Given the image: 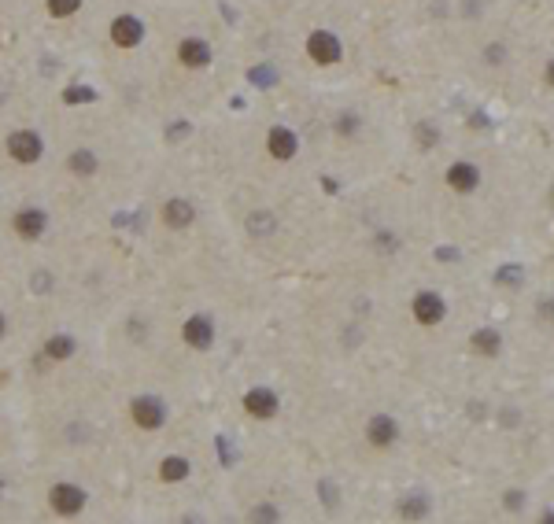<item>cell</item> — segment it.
I'll use <instances>...</instances> for the list:
<instances>
[{
	"mask_svg": "<svg viewBox=\"0 0 554 524\" xmlns=\"http://www.w3.org/2000/svg\"><path fill=\"white\" fill-rule=\"evenodd\" d=\"M277 395L270 388H252L248 395H244V410L252 417H259V421H270V417H277Z\"/></svg>",
	"mask_w": 554,
	"mask_h": 524,
	"instance_id": "cell-5",
	"label": "cell"
},
{
	"mask_svg": "<svg viewBox=\"0 0 554 524\" xmlns=\"http://www.w3.org/2000/svg\"><path fill=\"white\" fill-rule=\"evenodd\" d=\"M395 436H399V428H395V421H392L388 414L370 417V425H366V439L373 443V447H392Z\"/></svg>",
	"mask_w": 554,
	"mask_h": 524,
	"instance_id": "cell-11",
	"label": "cell"
},
{
	"mask_svg": "<svg viewBox=\"0 0 554 524\" xmlns=\"http://www.w3.org/2000/svg\"><path fill=\"white\" fill-rule=\"evenodd\" d=\"M185 476H189V462H185V458H163L159 480H166V483H182Z\"/></svg>",
	"mask_w": 554,
	"mask_h": 524,
	"instance_id": "cell-16",
	"label": "cell"
},
{
	"mask_svg": "<svg viewBox=\"0 0 554 524\" xmlns=\"http://www.w3.org/2000/svg\"><path fill=\"white\" fill-rule=\"evenodd\" d=\"M177 59H182V67L200 71V67H207V63H211V45L200 41V37H185V41L177 45Z\"/></svg>",
	"mask_w": 554,
	"mask_h": 524,
	"instance_id": "cell-7",
	"label": "cell"
},
{
	"mask_svg": "<svg viewBox=\"0 0 554 524\" xmlns=\"http://www.w3.org/2000/svg\"><path fill=\"white\" fill-rule=\"evenodd\" d=\"M74 355V340L71 336H52L45 344V358H52V362H67Z\"/></svg>",
	"mask_w": 554,
	"mask_h": 524,
	"instance_id": "cell-17",
	"label": "cell"
},
{
	"mask_svg": "<svg viewBox=\"0 0 554 524\" xmlns=\"http://www.w3.org/2000/svg\"><path fill=\"white\" fill-rule=\"evenodd\" d=\"M45 8H48V15L67 19V15H74V11L82 8V0H45Z\"/></svg>",
	"mask_w": 554,
	"mask_h": 524,
	"instance_id": "cell-19",
	"label": "cell"
},
{
	"mask_svg": "<svg viewBox=\"0 0 554 524\" xmlns=\"http://www.w3.org/2000/svg\"><path fill=\"white\" fill-rule=\"evenodd\" d=\"M89 96H93L89 89H78V85H71V89H67V100H71V103H74V100H89Z\"/></svg>",
	"mask_w": 554,
	"mask_h": 524,
	"instance_id": "cell-21",
	"label": "cell"
},
{
	"mask_svg": "<svg viewBox=\"0 0 554 524\" xmlns=\"http://www.w3.org/2000/svg\"><path fill=\"white\" fill-rule=\"evenodd\" d=\"M192 218H196V211H192L189 200H166V207H163V221H166L170 229H185V226H192Z\"/></svg>",
	"mask_w": 554,
	"mask_h": 524,
	"instance_id": "cell-14",
	"label": "cell"
},
{
	"mask_svg": "<svg viewBox=\"0 0 554 524\" xmlns=\"http://www.w3.org/2000/svg\"><path fill=\"white\" fill-rule=\"evenodd\" d=\"M48 502H52V509L59 517H74L85 509V491L74 488V483H56L52 495H48Z\"/></svg>",
	"mask_w": 554,
	"mask_h": 524,
	"instance_id": "cell-3",
	"label": "cell"
},
{
	"mask_svg": "<svg viewBox=\"0 0 554 524\" xmlns=\"http://www.w3.org/2000/svg\"><path fill=\"white\" fill-rule=\"evenodd\" d=\"M130 414H133V421H137L140 428H159V425H163V417H166L163 402H159V399H152V395H140V399H133Z\"/></svg>",
	"mask_w": 554,
	"mask_h": 524,
	"instance_id": "cell-6",
	"label": "cell"
},
{
	"mask_svg": "<svg viewBox=\"0 0 554 524\" xmlns=\"http://www.w3.org/2000/svg\"><path fill=\"white\" fill-rule=\"evenodd\" d=\"M544 78H547V85H554V59L547 63V74H544Z\"/></svg>",
	"mask_w": 554,
	"mask_h": 524,
	"instance_id": "cell-22",
	"label": "cell"
},
{
	"mask_svg": "<svg viewBox=\"0 0 554 524\" xmlns=\"http://www.w3.org/2000/svg\"><path fill=\"white\" fill-rule=\"evenodd\" d=\"M414 318L421 325H436V321L444 318V299L436 296V292H418L414 296Z\"/></svg>",
	"mask_w": 554,
	"mask_h": 524,
	"instance_id": "cell-12",
	"label": "cell"
},
{
	"mask_svg": "<svg viewBox=\"0 0 554 524\" xmlns=\"http://www.w3.org/2000/svg\"><path fill=\"white\" fill-rule=\"evenodd\" d=\"M0 336H4V314H0Z\"/></svg>",
	"mask_w": 554,
	"mask_h": 524,
	"instance_id": "cell-23",
	"label": "cell"
},
{
	"mask_svg": "<svg viewBox=\"0 0 554 524\" xmlns=\"http://www.w3.org/2000/svg\"><path fill=\"white\" fill-rule=\"evenodd\" d=\"M296 148H300V144H296V133H292L289 126H274V129L266 133V152L274 155V159H281V163L292 159Z\"/></svg>",
	"mask_w": 554,
	"mask_h": 524,
	"instance_id": "cell-9",
	"label": "cell"
},
{
	"mask_svg": "<svg viewBox=\"0 0 554 524\" xmlns=\"http://www.w3.org/2000/svg\"><path fill=\"white\" fill-rule=\"evenodd\" d=\"M71 170H74V174H96V159H93V152L78 148V152L71 155Z\"/></svg>",
	"mask_w": 554,
	"mask_h": 524,
	"instance_id": "cell-18",
	"label": "cell"
},
{
	"mask_svg": "<svg viewBox=\"0 0 554 524\" xmlns=\"http://www.w3.org/2000/svg\"><path fill=\"white\" fill-rule=\"evenodd\" d=\"M444 181L455 192H473L476 185H481V170H476L473 163H455V166H447Z\"/></svg>",
	"mask_w": 554,
	"mask_h": 524,
	"instance_id": "cell-10",
	"label": "cell"
},
{
	"mask_svg": "<svg viewBox=\"0 0 554 524\" xmlns=\"http://www.w3.org/2000/svg\"><path fill=\"white\" fill-rule=\"evenodd\" d=\"M418 137H421V148H429V144L440 140V129H432L429 122H421V126H418Z\"/></svg>",
	"mask_w": 554,
	"mask_h": 524,
	"instance_id": "cell-20",
	"label": "cell"
},
{
	"mask_svg": "<svg viewBox=\"0 0 554 524\" xmlns=\"http://www.w3.org/2000/svg\"><path fill=\"white\" fill-rule=\"evenodd\" d=\"M41 152H45V144L34 129H15V133H8V155L15 163H37Z\"/></svg>",
	"mask_w": 554,
	"mask_h": 524,
	"instance_id": "cell-2",
	"label": "cell"
},
{
	"mask_svg": "<svg viewBox=\"0 0 554 524\" xmlns=\"http://www.w3.org/2000/svg\"><path fill=\"white\" fill-rule=\"evenodd\" d=\"M45 229H48V214L41 211V207H27V211L15 214V233L22 240H37Z\"/></svg>",
	"mask_w": 554,
	"mask_h": 524,
	"instance_id": "cell-8",
	"label": "cell"
},
{
	"mask_svg": "<svg viewBox=\"0 0 554 524\" xmlns=\"http://www.w3.org/2000/svg\"><path fill=\"white\" fill-rule=\"evenodd\" d=\"M469 347H473L481 358H495V355H499V347H502V340H499V333H495V329H476V333H473V340H469Z\"/></svg>",
	"mask_w": 554,
	"mask_h": 524,
	"instance_id": "cell-15",
	"label": "cell"
},
{
	"mask_svg": "<svg viewBox=\"0 0 554 524\" xmlns=\"http://www.w3.org/2000/svg\"><path fill=\"white\" fill-rule=\"evenodd\" d=\"M340 37L329 34V30H314L307 37V56H311L318 67H333V63H340Z\"/></svg>",
	"mask_w": 554,
	"mask_h": 524,
	"instance_id": "cell-1",
	"label": "cell"
},
{
	"mask_svg": "<svg viewBox=\"0 0 554 524\" xmlns=\"http://www.w3.org/2000/svg\"><path fill=\"white\" fill-rule=\"evenodd\" d=\"M211 340H214V325H211V318L196 314V318L185 321V344H189V347H211Z\"/></svg>",
	"mask_w": 554,
	"mask_h": 524,
	"instance_id": "cell-13",
	"label": "cell"
},
{
	"mask_svg": "<svg viewBox=\"0 0 554 524\" xmlns=\"http://www.w3.org/2000/svg\"><path fill=\"white\" fill-rule=\"evenodd\" d=\"M111 41L119 48H137L140 41H145V22L133 19V15H119L111 22Z\"/></svg>",
	"mask_w": 554,
	"mask_h": 524,
	"instance_id": "cell-4",
	"label": "cell"
}]
</instances>
